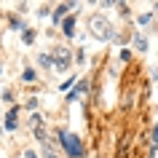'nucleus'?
Masks as SVG:
<instances>
[{"label":"nucleus","mask_w":158,"mask_h":158,"mask_svg":"<svg viewBox=\"0 0 158 158\" xmlns=\"http://www.w3.org/2000/svg\"><path fill=\"white\" fill-rule=\"evenodd\" d=\"M89 30H91V35L99 43H107V40L115 38V30H113V24H110V19L102 16V14H94V16L89 19Z\"/></svg>","instance_id":"obj_1"},{"label":"nucleus","mask_w":158,"mask_h":158,"mask_svg":"<svg viewBox=\"0 0 158 158\" xmlns=\"http://www.w3.org/2000/svg\"><path fill=\"white\" fill-rule=\"evenodd\" d=\"M59 145L67 150V156H70V158H83V145H81V139H78V134L59 131Z\"/></svg>","instance_id":"obj_2"},{"label":"nucleus","mask_w":158,"mask_h":158,"mask_svg":"<svg viewBox=\"0 0 158 158\" xmlns=\"http://www.w3.org/2000/svg\"><path fill=\"white\" fill-rule=\"evenodd\" d=\"M70 62H73L70 51H67V48H56V54H54V67H56L59 73H64L67 67H70Z\"/></svg>","instance_id":"obj_3"},{"label":"nucleus","mask_w":158,"mask_h":158,"mask_svg":"<svg viewBox=\"0 0 158 158\" xmlns=\"http://www.w3.org/2000/svg\"><path fill=\"white\" fill-rule=\"evenodd\" d=\"M16 115H19V107H11V110H8V115H6V123H3V129H6V131H14V129L19 126Z\"/></svg>","instance_id":"obj_4"},{"label":"nucleus","mask_w":158,"mask_h":158,"mask_svg":"<svg viewBox=\"0 0 158 158\" xmlns=\"http://www.w3.org/2000/svg\"><path fill=\"white\" fill-rule=\"evenodd\" d=\"M86 91H89V81H81V83L75 86L73 91L67 94V99H70V102H75V99H78V97H83V94H86Z\"/></svg>","instance_id":"obj_5"},{"label":"nucleus","mask_w":158,"mask_h":158,"mask_svg":"<svg viewBox=\"0 0 158 158\" xmlns=\"http://www.w3.org/2000/svg\"><path fill=\"white\" fill-rule=\"evenodd\" d=\"M70 8H75V3H62V6H56V11H54V24L64 22V14H67Z\"/></svg>","instance_id":"obj_6"},{"label":"nucleus","mask_w":158,"mask_h":158,"mask_svg":"<svg viewBox=\"0 0 158 158\" xmlns=\"http://www.w3.org/2000/svg\"><path fill=\"white\" fill-rule=\"evenodd\" d=\"M62 30H64L67 38H73V35H75V19H73V16H67L64 22H62Z\"/></svg>","instance_id":"obj_7"},{"label":"nucleus","mask_w":158,"mask_h":158,"mask_svg":"<svg viewBox=\"0 0 158 158\" xmlns=\"http://www.w3.org/2000/svg\"><path fill=\"white\" fill-rule=\"evenodd\" d=\"M156 150H158V123L153 126V137H150V158L156 156Z\"/></svg>","instance_id":"obj_8"},{"label":"nucleus","mask_w":158,"mask_h":158,"mask_svg":"<svg viewBox=\"0 0 158 158\" xmlns=\"http://www.w3.org/2000/svg\"><path fill=\"white\" fill-rule=\"evenodd\" d=\"M22 43H24V46H32L35 43V32L32 30H24V32H22Z\"/></svg>","instance_id":"obj_9"},{"label":"nucleus","mask_w":158,"mask_h":158,"mask_svg":"<svg viewBox=\"0 0 158 158\" xmlns=\"http://www.w3.org/2000/svg\"><path fill=\"white\" fill-rule=\"evenodd\" d=\"M38 62H40L43 67H54V56H48V54H40V56H38Z\"/></svg>","instance_id":"obj_10"},{"label":"nucleus","mask_w":158,"mask_h":158,"mask_svg":"<svg viewBox=\"0 0 158 158\" xmlns=\"http://www.w3.org/2000/svg\"><path fill=\"white\" fill-rule=\"evenodd\" d=\"M134 46H137L139 51H148V40H145L142 35H137V38H134Z\"/></svg>","instance_id":"obj_11"},{"label":"nucleus","mask_w":158,"mask_h":158,"mask_svg":"<svg viewBox=\"0 0 158 158\" xmlns=\"http://www.w3.org/2000/svg\"><path fill=\"white\" fill-rule=\"evenodd\" d=\"M22 78H24L27 83H32V81H35V70H30V67H27L24 73H22Z\"/></svg>","instance_id":"obj_12"},{"label":"nucleus","mask_w":158,"mask_h":158,"mask_svg":"<svg viewBox=\"0 0 158 158\" xmlns=\"http://www.w3.org/2000/svg\"><path fill=\"white\" fill-rule=\"evenodd\" d=\"M11 27H14V30H22V32L27 30V27L22 24V19H11Z\"/></svg>","instance_id":"obj_13"},{"label":"nucleus","mask_w":158,"mask_h":158,"mask_svg":"<svg viewBox=\"0 0 158 158\" xmlns=\"http://www.w3.org/2000/svg\"><path fill=\"white\" fill-rule=\"evenodd\" d=\"M43 150H46V158H59L56 153H54V150H51V142H48V145H43Z\"/></svg>","instance_id":"obj_14"},{"label":"nucleus","mask_w":158,"mask_h":158,"mask_svg":"<svg viewBox=\"0 0 158 158\" xmlns=\"http://www.w3.org/2000/svg\"><path fill=\"white\" fill-rule=\"evenodd\" d=\"M150 19H153V14H142L137 22H139V24H150Z\"/></svg>","instance_id":"obj_15"},{"label":"nucleus","mask_w":158,"mask_h":158,"mask_svg":"<svg viewBox=\"0 0 158 158\" xmlns=\"http://www.w3.org/2000/svg\"><path fill=\"white\" fill-rule=\"evenodd\" d=\"M129 56H131V51H129V48L121 51V59H123V62H129Z\"/></svg>","instance_id":"obj_16"},{"label":"nucleus","mask_w":158,"mask_h":158,"mask_svg":"<svg viewBox=\"0 0 158 158\" xmlns=\"http://www.w3.org/2000/svg\"><path fill=\"white\" fill-rule=\"evenodd\" d=\"M24 158H38V153H35V150H27V153H24Z\"/></svg>","instance_id":"obj_17"}]
</instances>
